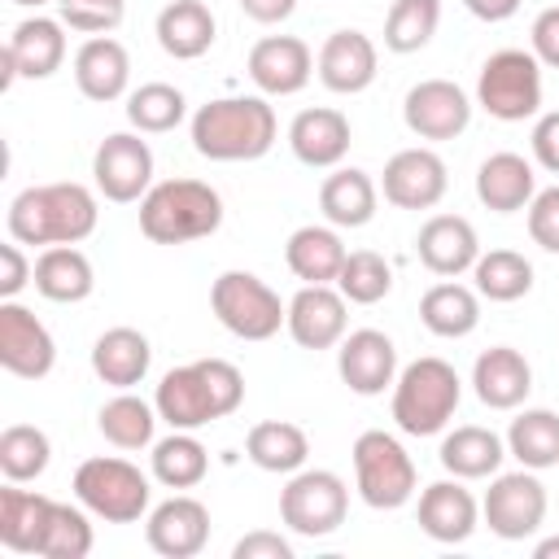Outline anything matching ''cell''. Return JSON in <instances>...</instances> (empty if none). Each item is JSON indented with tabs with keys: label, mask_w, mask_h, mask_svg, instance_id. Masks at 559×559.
I'll use <instances>...</instances> for the list:
<instances>
[{
	"label": "cell",
	"mask_w": 559,
	"mask_h": 559,
	"mask_svg": "<svg viewBox=\"0 0 559 559\" xmlns=\"http://www.w3.org/2000/svg\"><path fill=\"white\" fill-rule=\"evenodd\" d=\"M240 402H245V376L227 358H197L188 367H170L153 393L162 424L183 428V432L227 419Z\"/></svg>",
	"instance_id": "6da1fadb"
},
{
	"label": "cell",
	"mask_w": 559,
	"mask_h": 559,
	"mask_svg": "<svg viewBox=\"0 0 559 559\" xmlns=\"http://www.w3.org/2000/svg\"><path fill=\"white\" fill-rule=\"evenodd\" d=\"M96 197L83 183H35L9 201L4 227L17 245H79L96 231Z\"/></svg>",
	"instance_id": "7a4b0ae2"
},
{
	"label": "cell",
	"mask_w": 559,
	"mask_h": 559,
	"mask_svg": "<svg viewBox=\"0 0 559 559\" xmlns=\"http://www.w3.org/2000/svg\"><path fill=\"white\" fill-rule=\"evenodd\" d=\"M188 131L192 148L210 162H258L271 153L280 122L266 96H218L192 114Z\"/></svg>",
	"instance_id": "3957f363"
},
{
	"label": "cell",
	"mask_w": 559,
	"mask_h": 559,
	"mask_svg": "<svg viewBox=\"0 0 559 559\" xmlns=\"http://www.w3.org/2000/svg\"><path fill=\"white\" fill-rule=\"evenodd\" d=\"M223 227V197L201 179H162L140 197V231L153 245L205 240Z\"/></svg>",
	"instance_id": "277c9868"
},
{
	"label": "cell",
	"mask_w": 559,
	"mask_h": 559,
	"mask_svg": "<svg viewBox=\"0 0 559 559\" xmlns=\"http://www.w3.org/2000/svg\"><path fill=\"white\" fill-rule=\"evenodd\" d=\"M463 402V380L445 358H415L393 380V424L406 437H437Z\"/></svg>",
	"instance_id": "5b68a950"
},
{
	"label": "cell",
	"mask_w": 559,
	"mask_h": 559,
	"mask_svg": "<svg viewBox=\"0 0 559 559\" xmlns=\"http://www.w3.org/2000/svg\"><path fill=\"white\" fill-rule=\"evenodd\" d=\"M349 459H354V489L371 511H397L415 498L419 476H415L406 445L393 432H384V428L358 432Z\"/></svg>",
	"instance_id": "8992f818"
},
{
	"label": "cell",
	"mask_w": 559,
	"mask_h": 559,
	"mask_svg": "<svg viewBox=\"0 0 559 559\" xmlns=\"http://www.w3.org/2000/svg\"><path fill=\"white\" fill-rule=\"evenodd\" d=\"M74 498L105 524H135L144 511H148V476L127 463V459H114V454H96V459H83L79 472H74Z\"/></svg>",
	"instance_id": "52a82bcc"
},
{
	"label": "cell",
	"mask_w": 559,
	"mask_h": 559,
	"mask_svg": "<svg viewBox=\"0 0 559 559\" xmlns=\"http://www.w3.org/2000/svg\"><path fill=\"white\" fill-rule=\"evenodd\" d=\"M210 310L240 341H271L288 323V306L280 301V293L253 271H223L210 284Z\"/></svg>",
	"instance_id": "ba28073f"
},
{
	"label": "cell",
	"mask_w": 559,
	"mask_h": 559,
	"mask_svg": "<svg viewBox=\"0 0 559 559\" xmlns=\"http://www.w3.org/2000/svg\"><path fill=\"white\" fill-rule=\"evenodd\" d=\"M476 105L498 122H524L542 109V61L524 48L493 52L476 74Z\"/></svg>",
	"instance_id": "9c48e42d"
},
{
	"label": "cell",
	"mask_w": 559,
	"mask_h": 559,
	"mask_svg": "<svg viewBox=\"0 0 559 559\" xmlns=\"http://www.w3.org/2000/svg\"><path fill=\"white\" fill-rule=\"evenodd\" d=\"M349 485L328 467H301L280 489V520L297 537H328L345 524Z\"/></svg>",
	"instance_id": "30bf717a"
},
{
	"label": "cell",
	"mask_w": 559,
	"mask_h": 559,
	"mask_svg": "<svg viewBox=\"0 0 559 559\" xmlns=\"http://www.w3.org/2000/svg\"><path fill=\"white\" fill-rule=\"evenodd\" d=\"M480 520L502 542H524L546 524V485L533 467L498 472L480 498Z\"/></svg>",
	"instance_id": "8fae6325"
},
{
	"label": "cell",
	"mask_w": 559,
	"mask_h": 559,
	"mask_svg": "<svg viewBox=\"0 0 559 559\" xmlns=\"http://www.w3.org/2000/svg\"><path fill=\"white\" fill-rule=\"evenodd\" d=\"M92 179L105 201L131 205L153 188V148L140 131H114L92 153Z\"/></svg>",
	"instance_id": "7c38bea8"
},
{
	"label": "cell",
	"mask_w": 559,
	"mask_h": 559,
	"mask_svg": "<svg viewBox=\"0 0 559 559\" xmlns=\"http://www.w3.org/2000/svg\"><path fill=\"white\" fill-rule=\"evenodd\" d=\"M402 118L419 140H459L472 122V96L450 79H419L402 100Z\"/></svg>",
	"instance_id": "4fadbf2b"
},
{
	"label": "cell",
	"mask_w": 559,
	"mask_h": 559,
	"mask_svg": "<svg viewBox=\"0 0 559 559\" xmlns=\"http://www.w3.org/2000/svg\"><path fill=\"white\" fill-rule=\"evenodd\" d=\"M57 362V341L52 332L26 310L17 297L0 301V367L17 380H44Z\"/></svg>",
	"instance_id": "5bb4252c"
},
{
	"label": "cell",
	"mask_w": 559,
	"mask_h": 559,
	"mask_svg": "<svg viewBox=\"0 0 559 559\" xmlns=\"http://www.w3.org/2000/svg\"><path fill=\"white\" fill-rule=\"evenodd\" d=\"M144 542L162 559H192L210 542V507L192 493H170L144 520Z\"/></svg>",
	"instance_id": "9a60e30c"
},
{
	"label": "cell",
	"mask_w": 559,
	"mask_h": 559,
	"mask_svg": "<svg viewBox=\"0 0 559 559\" xmlns=\"http://www.w3.org/2000/svg\"><path fill=\"white\" fill-rule=\"evenodd\" d=\"M66 61V22L61 17H22L4 44V87L17 79H52Z\"/></svg>",
	"instance_id": "2e32d148"
},
{
	"label": "cell",
	"mask_w": 559,
	"mask_h": 559,
	"mask_svg": "<svg viewBox=\"0 0 559 559\" xmlns=\"http://www.w3.org/2000/svg\"><path fill=\"white\" fill-rule=\"evenodd\" d=\"M445 188H450V175L441 153L432 148H402L384 162V175H380V192L397 210H432L445 197Z\"/></svg>",
	"instance_id": "e0dca14e"
},
{
	"label": "cell",
	"mask_w": 559,
	"mask_h": 559,
	"mask_svg": "<svg viewBox=\"0 0 559 559\" xmlns=\"http://www.w3.org/2000/svg\"><path fill=\"white\" fill-rule=\"evenodd\" d=\"M288 336L301 349H332L345 341L349 328V301L332 284H301L288 301Z\"/></svg>",
	"instance_id": "ac0fdd59"
},
{
	"label": "cell",
	"mask_w": 559,
	"mask_h": 559,
	"mask_svg": "<svg viewBox=\"0 0 559 559\" xmlns=\"http://www.w3.org/2000/svg\"><path fill=\"white\" fill-rule=\"evenodd\" d=\"M336 371L349 384V393L358 397H380L384 389H393L397 380V345L380 332V328H358L345 332L341 349H336Z\"/></svg>",
	"instance_id": "d6986e66"
},
{
	"label": "cell",
	"mask_w": 559,
	"mask_h": 559,
	"mask_svg": "<svg viewBox=\"0 0 559 559\" xmlns=\"http://www.w3.org/2000/svg\"><path fill=\"white\" fill-rule=\"evenodd\" d=\"M245 70L262 96H297L314 74V57L297 35H266L249 48Z\"/></svg>",
	"instance_id": "ffe728a7"
},
{
	"label": "cell",
	"mask_w": 559,
	"mask_h": 559,
	"mask_svg": "<svg viewBox=\"0 0 559 559\" xmlns=\"http://www.w3.org/2000/svg\"><path fill=\"white\" fill-rule=\"evenodd\" d=\"M376 66H380V52L376 44L362 35V31H332L314 57V70H319V83L336 96H358L376 83Z\"/></svg>",
	"instance_id": "44dd1931"
},
{
	"label": "cell",
	"mask_w": 559,
	"mask_h": 559,
	"mask_svg": "<svg viewBox=\"0 0 559 559\" xmlns=\"http://www.w3.org/2000/svg\"><path fill=\"white\" fill-rule=\"evenodd\" d=\"M415 520L419 528L441 542V546H454V542H467L480 524V502L472 498V489L454 476V480H432L424 493H419V507H415Z\"/></svg>",
	"instance_id": "7402d4cb"
},
{
	"label": "cell",
	"mask_w": 559,
	"mask_h": 559,
	"mask_svg": "<svg viewBox=\"0 0 559 559\" xmlns=\"http://www.w3.org/2000/svg\"><path fill=\"white\" fill-rule=\"evenodd\" d=\"M288 148L301 166L310 170H332L345 162L349 153V118L341 109H328V105H314V109H301L293 122H288Z\"/></svg>",
	"instance_id": "603a6c76"
},
{
	"label": "cell",
	"mask_w": 559,
	"mask_h": 559,
	"mask_svg": "<svg viewBox=\"0 0 559 559\" xmlns=\"http://www.w3.org/2000/svg\"><path fill=\"white\" fill-rule=\"evenodd\" d=\"M415 253H419V262L432 275L454 280V275H463V271L476 266L480 240H476V227L463 214H432L419 227V236H415Z\"/></svg>",
	"instance_id": "cb8c5ba5"
},
{
	"label": "cell",
	"mask_w": 559,
	"mask_h": 559,
	"mask_svg": "<svg viewBox=\"0 0 559 559\" xmlns=\"http://www.w3.org/2000/svg\"><path fill=\"white\" fill-rule=\"evenodd\" d=\"M472 389L489 411H515L533 389V367L515 345H489L472 362Z\"/></svg>",
	"instance_id": "d4e9b609"
},
{
	"label": "cell",
	"mask_w": 559,
	"mask_h": 559,
	"mask_svg": "<svg viewBox=\"0 0 559 559\" xmlns=\"http://www.w3.org/2000/svg\"><path fill=\"white\" fill-rule=\"evenodd\" d=\"M74 83L96 105H109V100L127 96V83H131V57H127V48L114 35L83 39L79 52H74Z\"/></svg>",
	"instance_id": "484cf974"
},
{
	"label": "cell",
	"mask_w": 559,
	"mask_h": 559,
	"mask_svg": "<svg viewBox=\"0 0 559 559\" xmlns=\"http://www.w3.org/2000/svg\"><path fill=\"white\" fill-rule=\"evenodd\" d=\"M52 507H57V498L22 489V485L9 480L0 489V546L13 550V555H39Z\"/></svg>",
	"instance_id": "4316f807"
},
{
	"label": "cell",
	"mask_w": 559,
	"mask_h": 559,
	"mask_svg": "<svg viewBox=\"0 0 559 559\" xmlns=\"http://www.w3.org/2000/svg\"><path fill=\"white\" fill-rule=\"evenodd\" d=\"M153 35H157V44H162L166 57H175V61H197V57H205V52L214 48L218 22H214L210 4H201V0H170V4L157 13Z\"/></svg>",
	"instance_id": "83f0119b"
},
{
	"label": "cell",
	"mask_w": 559,
	"mask_h": 559,
	"mask_svg": "<svg viewBox=\"0 0 559 559\" xmlns=\"http://www.w3.org/2000/svg\"><path fill=\"white\" fill-rule=\"evenodd\" d=\"M476 197L493 214L528 210V201L537 197L533 162H524L520 153H489L480 162V170H476Z\"/></svg>",
	"instance_id": "f1b7e54d"
},
{
	"label": "cell",
	"mask_w": 559,
	"mask_h": 559,
	"mask_svg": "<svg viewBox=\"0 0 559 559\" xmlns=\"http://www.w3.org/2000/svg\"><path fill=\"white\" fill-rule=\"evenodd\" d=\"M35 293L57 301V306H74V301H87L92 288H96V271H92V258L79 249V245H48L39 258H35Z\"/></svg>",
	"instance_id": "f546056e"
},
{
	"label": "cell",
	"mask_w": 559,
	"mask_h": 559,
	"mask_svg": "<svg viewBox=\"0 0 559 559\" xmlns=\"http://www.w3.org/2000/svg\"><path fill=\"white\" fill-rule=\"evenodd\" d=\"M437 459L459 480H485V476H498V467L507 459V437H498L493 428H480V424H463L441 437Z\"/></svg>",
	"instance_id": "4dcf8cb0"
},
{
	"label": "cell",
	"mask_w": 559,
	"mask_h": 559,
	"mask_svg": "<svg viewBox=\"0 0 559 559\" xmlns=\"http://www.w3.org/2000/svg\"><path fill=\"white\" fill-rule=\"evenodd\" d=\"M380 188L358 166H336L319 188V210L332 227H367L376 218Z\"/></svg>",
	"instance_id": "1f68e13d"
},
{
	"label": "cell",
	"mask_w": 559,
	"mask_h": 559,
	"mask_svg": "<svg viewBox=\"0 0 559 559\" xmlns=\"http://www.w3.org/2000/svg\"><path fill=\"white\" fill-rule=\"evenodd\" d=\"M153 362V345L140 328H109L96 336L92 345V371L109 384V389H131L148 376Z\"/></svg>",
	"instance_id": "d6a6232c"
},
{
	"label": "cell",
	"mask_w": 559,
	"mask_h": 559,
	"mask_svg": "<svg viewBox=\"0 0 559 559\" xmlns=\"http://www.w3.org/2000/svg\"><path fill=\"white\" fill-rule=\"evenodd\" d=\"M345 253L349 249L341 245L336 227H319V223L297 227L284 245V262L301 284H336V275L345 266Z\"/></svg>",
	"instance_id": "836d02e7"
},
{
	"label": "cell",
	"mask_w": 559,
	"mask_h": 559,
	"mask_svg": "<svg viewBox=\"0 0 559 559\" xmlns=\"http://www.w3.org/2000/svg\"><path fill=\"white\" fill-rule=\"evenodd\" d=\"M419 323H424L432 336L459 341V336L476 332V323H480V293L467 288V284L441 280V284H432V288L419 297Z\"/></svg>",
	"instance_id": "e575fe53"
},
{
	"label": "cell",
	"mask_w": 559,
	"mask_h": 559,
	"mask_svg": "<svg viewBox=\"0 0 559 559\" xmlns=\"http://www.w3.org/2000/svg\"><path fill=\"white\" fill-rule=\"evenodd\" d=\"M245 454H249V463L262 467V472L293 476V472H301L306 459H310V437H306L297 424H288V419H262V424L249 428Z\"/></svg>",
	"instance_id": "d590c367"
},
{
	"label": "cell",
	"mask_w": 559,
	"mask_h": 559,
	"mask_svg": "<svg viewBox=\"0 0 559 559\" xmlns=\"http://www.w3.org/2000/svg\"><path fill=\"white\" fill-rule=\"evenodd\" d=\"M507 454L520 459V467L546 472L559 467V415L546 406H528L507 428Z\"/></svg>",
	"instance_id": "8d00e7d4"
},
{
	"label": "cell",
	"mask_w": 559,
	"mask_h": 559,
	"mask_svg": "<svg viewBox=\"0 0 559 559\" xmlns=\"http://www.w3.org/2000/svg\"><path fill=\"white\" fill-rule=\"evenodd\" d=\"M148 467H153V480L166 485V489H192L205 480L210 472V450L183 432V428H170V437L153 441V454H148Z\"/></svg>",
	"instance_id": "74e56055"
},
{
	"label": "cell",
	"mask_w": 559,
	"mask_h": 559,
	"mask_svg": "<svg viewBox=\"0 0 559 559\" xmlns=\"http://www.w3.org/2000/svg\"><path fill=\"white\" fill-rule=\"evenodd\" d=\"M157 419H162V415H157L153 402H144V397L118 389V397H109V402L100 406L96 428H100V437H105L109 445H118V450H144V445H153Z\"/></svg>",
	"instance_id": "f35d334b"
},
{
	"label": "cell",
	"mask_w": 559,
	"mask_h": 559,
	"mask_svg": "<svg viewBox=\"0 0 559 559\" xmlns=\"http://www.w3.org/2000/svg\"><path fill=\"white\" fill-rule=\"evenodd\" d=\"M52 463V441L44 428L35 424H9L0 432V472L4 480L13 485H26V480H39Z\"/></svg>",
	"instance_id": "ab89813d"
},
{
	"label": "cell",
	"mask_w": 559,
	"mask_h": 559,
	"mask_svg": "<svg viewBox=\"0 0 559 559\" xmlns=\"http://www.w3.org/2000/svg\"><path fill=\"white\" fill-rule=\"evenodd\" d=\"M183 118H188V100L175 83H140L135 92H127V122L140 135L175 131Z\"/></svg>",
	"instance_id": "60d3db41"
},
{
	"label": "cell",
	"mask_w": 559,
	"mask_h": 559,
	"mask_svg": "<svg viewBox=\"0 0 559 559\" xmlns=\"http://www.w3.org/2000/svg\"><path fill=\"white\" fill-rule=\"evenodd\" d=\"M472 280H476V293L489 301H520L533 288V262L515 249H489L476 258Z\"/></svg>",
	"instance_id": "b9f144b4"
},
{
	"label": "cell",
	"mask_w": 559,
	"mask_h": 559,
	"mask_svg": "<svg viewBox=\"0 0 559 559\" xmlns=\"http://www.w3.org/2000/svg\"><path fill=\"white\" fill-rule=\"evenodd\" d=\"M441 26V0H393L384 17V48L389 52H419Z\"/></svg>",
	"instance_id": "7bdbcfd3"
},
{
	"label": "cell",
	"mask_w": 559,
	"mask_h": 559,
	"mask_svg": "<svg viewBox=\"0 0 559 559\" xmlns=\"http://www.w3.org/2000/svg\"><path fill=\"white\" fill-rule=\"evenodd\" d=\"M336 288H341V297L349 306H376L393 288V266L376 249H354V253H345V266L336 275Z\"/></svg>",
	"instance_id": "ee69618b"
},
{
	"label": "cell",
	"mask_w": 559,
	"mask_h": 559,
	"mask_svg": "<svg viewBox=\"0 0 559 559\" xmlns=\"http://www.w3.org/2000/svg\"><path fill=\"white\" fill-rule=\"evenodd\" d=\"M87 515H92V511H87L83 502H79V507L57 502L39 555H44V559H87L92 546H96V537H92V520H87Z\"/></svg>",
	"instance_id": "f6af8a7d"
},
{
	"label": "cell",
	"mask_w": 559,
	"mask_h": 559,
	"mask_svg": "<svg viewBox=\"0 0 559 559\" xmlns=\"http://www.w3.org/2000/svg\"><path fill=\"white\" fill-rule=\"evenodd\" d=\"M57 13L79 35H109L127 17V0H57Z\"/></svg>",
	"instance_id": "bcb514c9"
},
{
	"label": "cell",
	"mask_w": 559,
	"mask_h": 559,
	"mask_svg": "<svg viewBox=\"0 0 559 559\" xmlns=\"http://www.w3.org/2000/svg\"><path fill=\"white\" fill-rule=\"evenodd\" d=\"M528 236L546 253H559V183L555 188H542L528 201Z\"/></svg>",
	"instance_id": "7dc6e473"
},
{
	"label": "cell",
	"mask_w": 559,
	"mask_h": 559,
	"mask_svg": "<svg viewBox=\"0 0 559 559\" xmlns=\"http://www.w3.org/2000/svg\"><path fill=\"white\" fill-rule=\"evenodd\" d=\"M31 280H35V262H26L22 245L17 240L0 245V301H13Z\"/></svg>",
	"instance_id": "c3c4849f"
},
{
	"label": "cell",
	"mask_w": 559,
	"mask_h": 559,
	"mask_svg": "<svg viewBox=\"0 0 559 559\" xmlns=\"http://www.w3.org/2000/svg\"><path fill=\"white\" fill-rule=\"evenodd\" d=\"M528 52H533L542 66L559 70V4H550V9H542V13L533 17V31H528Z\"/></svg>",
	"instance_id": "681fc988"
},
{
	"label": "cell",
	"mask_w": 559,
	"mask_h": 559,
	"mask_svg": "<svg viewBox=\"0 0 559 559\" xmlns=\"http://www.w3.org/2000/svg\"><path fill=\"white\" fill-rule=\"evenodd\" d=\"M231 559H293V542L271 528H253L231 546Z\"/></svg>",
	"instance_id": "f907efd6"
},
{
	"label": "cell",
	"mask_w": 559,
	"mask_h": 559,
	"mask_svg": "<svg viewBox=\"0 0 559 559\" xmlns=\"http://www.w3.org/2000/svg\"><path fill=\"white\" fill-rule=\"evenodd\" d=\"M528 144H533V162H537L542 170L559 175V109H550V114H542V118L533 122Z\"/></svg>",
	"instance_id": "816d5d0a"
},
{
	"label": "cell",
	"mask_w": 559,
	"mask_h": 559,
	"mask_svg": "<svg viewBox=\"0 0 559 559\" xmlns=\"http://www.w3.org/2000/svg\"><path fill=\"white\" fill-rule=\"evenodd\" d=\"M236 4L245 9V17H253L262 26H275L284 17H293V9H297V0H236Z\"/></svg>",
	"instance_id": "f5cc1de1"
},
{
	"label": "cell",
	"mask_w": 559,
	"mask_h": 559,
	"mask_svg": "<svg viewBox=\"0 0 559 559\" xmlns=\"http://www.w3.org/2000/svg\"><path fill=\"white\" fill-rule=\"evenodd\" d=\"M463 4H467V13L480 17V22H507V17L520 9V0H463Z\"/></svg>",
	"instance_id": "db71d44e"
},
{
	"label": "cell",
	"mask_w": 559,
	"mask_h": 559,
	"mask_svg": "<svg viewBox=\"0 0 559 559\" xmlns=\"http://www.w3.org/2000/svg\"><path fill=\"white\" fill-rule=\"evenodd\" d=\"M533 559H559V537H542L533 546Z\"/></svg>",
	"instance_id": "11a10c76"
},
{
	"label": "cell",
	"mask_w": 559,
	"mask_h": 559,
	"mask_svg": "<svg viewBox=\"0 0 559 559\" xmlns=\"http://www.w3.org/2000/svg\"><path fill=\"white\" fill-rule=\"evenodd\" d=\"M13 4H26V9H39V4H48V0H13Z\"/></svg>",
	"instance_id": "9f6ffc18"
}]
</instances>
